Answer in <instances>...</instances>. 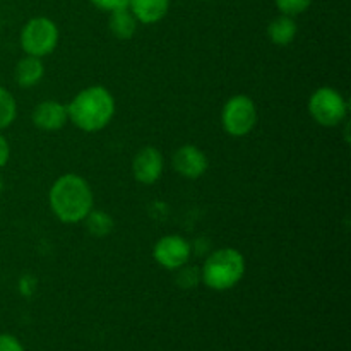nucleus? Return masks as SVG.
I'll return each instance as SVG.
<instances>
[{"mask_svg": "<svg viewBox=\"0 0 351 351\" xmlns=\"http://www.w3.org/2000/svg\"><path fill=\"white\" fill-rule=\"evenodd\" d=\"M93 5H96L101 10H108V12H113V10L127 9L129 7L130 0H89Z\"/></svg>", "mask_w": 351, "mask_h": 351, "instance_id": "nucleus-19", "label": "nucleus"}, {"mask_svg": "<svg viewBox=\"0 0 351 351\" xmlns=\"http://www.w3.org/2000/svg\"><path fill=\"white\" fill-rule=\"evenodd\" d=\"M84 223L88 232L95 237L110 235L113 226H115V221H113L112 216H110L108 213H103V211H91L84 218Z\"/></svg>", "mask_w": 351, "mask_h": 351, "instance_id": "nucleus-15", "label": "nucleus"}, {"mask_svg": "<svg viewBox=\"0 0 351 351\" xmlns=\"http://www.w3.org/2000/svg\"><path fill=\"white\" fill-rule=\"evenodd\" d=\"M9 154H10L9 143H7L5 137L0 134V168L5 167V163L9 161Z\"/></svg>", "mask_w": 351, "mask_h": 351, "instance_id": "nucleus-21", "label": "nucleus"}, {"mask_svg": "<svg viewBox=\"0 0 351 351\" xmlns=\"http://www.w3.org/2000/svg\"><path fill=\"white\" fill-rule=\"evenodd\" d=\"M69 120L84 132L105 129L115 115V99L103 86H89L72 98L67 105Z\"/></svg>", "mask_w": 351, "mask_h": 351, "instance_id": "nucleus-2", "label": "nucleus"}, {"mask_svg": "<svg viewBox=\"0 0 351 351\" xmlns=\"http://www.w3.org/2000/svg\"><path fill=\"white\" fill-rule=\"evenodd\" d=\"M191 243L180 235H167L154 245L153 257L161 267L170 271L180 269L191 259Z\"/></svg>", "mask_w": 351, "mask_h": 351, "instance_id": "nucleus-7", "label": "nucleus"}, {"mask_svg": "<svg viewBox=\"0 0 351 351\" xmlns=\"http://www.w3.org/2000/svg\"><path fill=\"white\" fill-rule=\"evenodd\" d=\"M297 23L293 21L291 16H278L276 19L271 21L269 27H267V36L273 41L274 45H280V47H287L297 36Z\"/></svg>", "mask_w": 351, "mask_h": 351, "instance_id": "nucleus-13", "label": "nucleus"}, {"mask_svg": "<svg viewBox=\"0 0 351 351\" xmlns=\"http://www.w3.org/2000/svg\"><path fill=\"white\" fill-rule=\"evenodd\" d=\"M14 74H16V82L21 88H33V86H36L43 79V62H41V58L27 55V57L21 58L17 62Z\"/></svg>", "mask_w": 351, "mask_h": 351, "instance_id": "nucleus-12", "label": "nucleus"}, {"mask_svg": "<svg viewBox=\"0 0 351 351\" xmlns=\"http://www.w3.org/2000/svg\"><path fill=\"white\" fill-rule=\"evenodd\" d=\"M171 163H173L175 171L180 177L189 178V180L201 178L209 167L208 156L204 154V151H201L194 144H184V146L178 147L173 153Z\"/></svg>", "mask_w": 351, "mask_h": 351, "instance_id": "nucleus-8", "label": "nucleus"}, {"mask_svg": "<svg viewBox=\"0 0 351 351\" xmlns=\"http://www.w3.org/2000/svg\"><path fill=\"white\" fill-rule=\"evenodd\" d=\"M245 274V259L232 247H225L206 259L201 269V280L215 291H225L237 287Z\"/></svg>", "mask_w": 351, "mask_h": 351, "instance_id": "nucleus-3", "label": "nucleus"}, {"mask_svg": "<svg viewBox=\"0 0 351 351\" xmlns=\"http://www.w3.org/2000/svg\"><path fill=\"white\" fill-rule=\"evenodd\" d=\"M163 154L153 146H146L136 154L132 161V173L139 184L153 185L156 184L163 173Z\"/></svg>", "mask_w": 351, "mask_h": 351, "instance_id": "nucleus-9", "label": "nucleus"}, {"mask_svg": "<svg viewBox=\"0 0 351 351\" xmlns=\"http://www.w3.org/2000/svg\"><path fill=\"white\" fill-rule=\"evenodd\" d=\"M2 191H3V180L2 177H0V194H2Z\"/></svg>", "mask_w": 351, "mask_h": 351, "instance_id": "nucleus-22", "label": "nucleus"}, {"mask_svg": "<svg viewBox=\"0 0 351 351\" xmlns=\"http://www.w3.org/2000/svg\"><path fill=\"white\" fill-rule=\"evenodd\" d=\"M178 271V276H177V283L180 285L182 288H194L195 285L199 283L201 280V271L197 267H189L187 264L182 266Z\"/></svg>", "mask_w": 351, "mask_h": 351, "instance_id": "nucleus-18", "label": "nucleus"}, {"mask_svg": "<svg viewBox=\"0 0 351 351\" xmlns=\"http://www.w3.org/2000/svg\"><path fill=\"white\" fill-rule=\"evenodd\" d=\"M0 351H24V348L16 336L0 335Z\"/></svg>", "mask_w": 351, "mask_h": 351, "instance_id": "nucleus-20", "label": "nucleus"}, {"mask_svg": "<svg viewBox=\"0 0 351 351\" xmlns=\"http://www.w3.org/2000/svg\"><path fill=\"white\" fill-rule=\"evenodd\" d=\"M110 31L119 40H130L137 31V19L130 9H120L110 12Z\"/></svg>", "mask_w": 351, "mask_h": 351, "instance_id": "nucleus-14", "label": "nucleus"}, {"mask_svg": "<svg viewBox=\"0 0 351 351\" xmlns=\"http://www.w3.org/2000/svg\"><path fill=\"white\" fill-rule=\"evenodd\" d=\"M67 106L62 105L60 101H55V99L41 101L33 112V123L38 129L47 130V132L60 130L67 123Z\"/></svg>", "mask_w": 351, "mask_h": 351, "instance_id": "nucleus-10", "label": "nucleus"}, {"mask_svg": "<svg viewBox=\"0 0 351 351\" xmlns=\"http://www.w3.org/2000/svg\"><path fill=\"white\" fill-rule=\"evenodd\" d=\"M57 43L58 27L48 17H33L21 31V47L31 57H47L55 50Z\"/></svg>", "mask_w": 351, "mask_h": 351, "instance_id": "nucleus-4", "label": "nucleus"}, {"mask_svg": "<svg viewBox=\"0 0 351 351\" xmlns=\"http://www.w3.org/2000/svg\"><path fill=\"white\" fill-rule=\"evenodd\" d=\"M308 112L312 119L324 127H336L348 115V103L335 88H319L308 99Z\"/></svg>", "mask_w": 351, "mask_h": 351, "instance_id": "nucleus-6", "label": "nucleus"}, {"mask_svg": "<svg viewBox=\"0 0 351 351\" xmlns=\"http://www.w3.org/2000/svg\"><path fill=\"white\" fill-rule=\"evenodd\" d=\"M257 106L252 98L245 95L232 96L221 112V125L232 137H243L257 125Z\"/></svg>", "mask_w": 351, "mask_h": 351, "instance_id": "nucleus-5", "label": "nucleus"}, {"mask_svg": "<svg viewBox=\"0 0 351 351\" xmlns=\"http://www.w3.org/2000/svg\"><path fill=\"white\" fill-rule=\"evenodd\" d=\"M276 7L285 16H298L311 7L312 0H274Z\"/></svg>", "mask_w": 351, "mask_h": 351, "instance_id": "nucleus-17", "label": "nucleus"}, {"mask_svg": "<svg viewBox=\"0 0 351 351\" xmlns=\"http://www.w3.org/2000/svg\"><path fill=\"white\" fill-rule=\"evenodd\" d=\"M17 115V105L14 96L7 89L0 88V130L9 127Z\"/></svg>", "mask_w": 351, "mask_h": 351, "instance_id": "nucleus-16", "label": "nucleus"}, {"mask_svg": "<svg viewBox=\"0 0 351 351\" xmlns=\"http://www.w3.org/2000/svg\"><path fill=\"white\" fill-rule=\"evenodd\" d=\"M129 9L137 23L154 24L167 16L170 9V0H130Z\"/></svg>", "mask_w": 351, "mask_h": 351, "instance_id": "nucleus-11", "label": "nucleus"}, {"mask_svg": "<svg viewBox=\"0 0 351 351\" xmlns=\"http://www.w3.org/2000/svg\"><path fill=\"white\" fill-rule=\"evenodd\" d=\"M95 197L88 182L75 173L62 175L50 189V208L60 221L79 223L93 211Z\"/></svg>", "mask_w": 351, "mask_h": 351, "instance_id": "nucleus-1", "label": "nucleus"}]
</instances>
